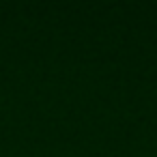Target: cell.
I'll return each instance as SVG.
<instances>
[]
</instances>
